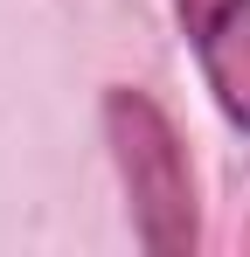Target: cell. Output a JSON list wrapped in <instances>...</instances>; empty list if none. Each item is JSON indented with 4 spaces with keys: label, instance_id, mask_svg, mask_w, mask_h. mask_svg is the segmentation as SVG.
Wrapping results in <instances>:
<instances>
[{
    "label": "cell",
    "instance_id": "6da1fadb",
    "mask_svg": "<svg viewBox=\"0 0 250 257\" xmlns=\"http://www.w3.org/2000/svg\"><path fill=\"white\" fill-rule=\"evenodd\" d=\"M104 139H111V160L125 174V195H132V229L146 250H195V174L181 153V132L167 125V111L146 90H111L104 97Z\"/></svg>",
    "mask_w": 250,
    "mask_h": 257
},
{
    "label": "cell",
    "instance_id": "7a4b0ae2",
    "mask_svg": "<svg viewBox=\"0 0 250 257\" xmlns=\"http://www.w3.org/2000/svg\"><path fill=\"white\" fill-rule=\"evenodd\" d=\"M222 118L250 139V0H174Z\"/></svg>",
    "mask_w": 250,
    "mask_h": 257
}]
</instances>
